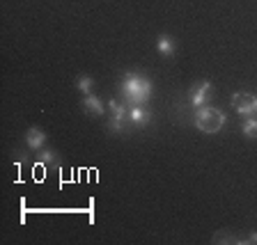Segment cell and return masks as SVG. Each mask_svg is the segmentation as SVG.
<instances>
[{
	"label": "cell",
	"instance_id": "obj_13",
	"mask_svg": "<svg viewBox=\"0 0 257 245\" xmlns=\"http://www.w3.org/2000/svg\"><path fill=\"white\" fill-rule=\"evenodd\" d=\"M124 124H126V122L110 117V122H108V131H110V133H122V131H124Z\"/></svg>",
	"mask_w": 257,
	"mask_h": 245
},
{
	"label": "cell",
	"instance_id": "obj_7",
	"mask_svg": "<svg viewBox=\"0 0 257 245\" xmlns=\"http://www.w3.org/2000/svg\"><path fill=\"white\" fill-rule=\"evenodd\" d=\"M156 51H159L163 58H172V55H175V42H172L170 35H159V39H156Z\"/></svg>",
	"mask_w": 257,
	"mask_h": 245
},
{
	"label": "cell",
	"instance_id": "obj_11",
	"mask_svg": "<svg viewBox=\"0 0 257 245\" xmlns=\"http://www.w3.org/2000/svg\"><path fill=\"white\" fill-rule=\"evenodd\" d=\"M241 133L246 135V138L255 140L257 138V117H246L243 124H241Z\"/></svg>",
	"mask_w": 257,
	"mask_h": 245
},
{
	"label": "cell",
	"instance_id": "obj_10",
	"mask_svg": "<svg viewBox=\"0 0 257 245\" xmlns=\"http://www.w3.org/2000/svg\"><path fill=\"white\" fill-rule=\"evenodd\" d=\"M128 103H119L115 99H110V110H112V117L115 119H122V122H128Z\"/></svg>",
	"mask_w": 257,
	"mask_h": 245
},
{
	"label": "cell",
	"instance_id": "obj_2",
	"mask_svg": "<svg viewBox=\"0 0 257 245\" xmlns=\"http://www.w3.org/2000/svg\"><path fill=\"white\" fill-rule=\"evenodd\" d=\"M225 122H227L225 112H220L218 108H214V106H200V108H195V115H193L195 128L202 131V133H207V135L220 133Z\"/></svg>",
	"mask_w": 257,
	"mask_h": 245
},
{
	"label": "cell",
	"instance_id": "obj_8",
	"mask_svg": "<svg viewBox=\"0 0 257 245\" xmlns=\"http://www.w3.org/2000/svg\"><path fill=\"white\" fill-rule=\"evenodd\" d=\"M83 108H85L90 115H103V103H101V99L99 96H94V94H85L83 96Z\"/></svg>",
	"mask_w": 257,
	"mask_h": 245
},
{
	"label": "cell",
	"instance_id": "obj_5",
	"mask_svg": "<svg viewBox=\"0 0 257 245\" xmlns=\"http://www.w3.org/2000/svg\"><path fill=\"white\" fill-rule=\"evenodd\" d=\"M26 144L30 147V149H35V151L44 149V144H46V133H44L42 128H37V126L28 128V133H26Z\"/></svg>",
	"mask_w": 257,
	"mask_h": 245
},
{
	"label": "cell",
	"instance_id": "obj_14",
	"mask_svg": "<svg viewBox=\"0 0 257 245\" xmlns=\"http://www.w3.org/2000/svg\"><path fill=\"white\" fill-rule=\"evenodd\" d=\"M243 243H257V231H252V234L248 236V238L243 240Z\"/></svg>",
	"mask_w": 257,
	"mask_h": 245
},
{
	"label": "cell",
	"instance_id": "obj_9",
	"mask_svg": "<svg viewBox=\"0 0 257 245\" xmlns=\"http://www.w3.org/2000/svg\"><path fill=\"white\" fill-rule=\"evenodd\" d=\"M37 165L55 167V165H58V156H55L51 149H39L37 151Z\"/></svg>",
	"mask_w": 257,
	"mask_h": 245
},
{
	"label": "cell",
	"instance_id": "obj_1",
	"mask_svg": "<svg viewBox=\"0 0 257 245\" xmlns=\"http://www.w3.org/2000/svg\"><path fill=\"white\" fill-rule=\"evenodd\" d=\"M152 90H154L152 80L143 78V76L134 74V71H128L122 80L124 99H126V103H131V106H143V103H147L152 99Z\"/></svg>",
	"mask_w": 257,
	"mask_h": 245
},
{
	"label": "cell",
	"instance_id": "obj_4",
	"mask_svg": "<svg viewBox=\"0 0 257 245\" xmlns=\"http://www.w3.org/2000/svg\"><path fill=\"white\" fill-rule=\"evenodd\" d=\"M211 90H214V85H211V80H200V83H195V85L191 87V106L193 108H200V106H207V101L211 99Z\"/></svg>",
	"mask_w": 257,
	"mask_h": 245
},
{
	"label": "cell",
	"instance_id": "obj_6",
	"mask_svg": "<svg viewBox=\"0 0 257 245\" xmlns=\"http://www.w3.org/2000/svg\"><path fill=\"white\" fill-rule=\"evenodd\" d=\"M152 119V112L143 106H131L128 108V122L136 124V126H145V124Z\"/></svg>",
	"mask_w": 257,
	"mask_h": 245
},
{
	"label": "cell",
	"instance_id": "obj_3",
	"mask_svg": "<svg viewBox=\"0 0 257 245\" xmlns=\"http://www.w3.org/2000/svg\"><path fill=\"white\" fill-rule=\"evenodd\" d=\"M232 108L243 117H255L257 115V96L250 92H234L230 99Z\"/></svg>",
	"mask_w": 257,
	"mask_h": 245
},
{
	"label": "cell",
	"instance_id": "obj_12",
	"mask_svg": "<svg viewBox=\"0 0 257 245\" xmlns=\"http://www.w3.org/2000/svg\"><path fill=\"white\" fill-rule=\"evenodd\" d=\"M76 87H78V92H83V96H85V94H92V87H94V78H90V76H80V78L76 80Z\"/></svg>",
	"mask_w": 257,
	"mask_h": 245
}]
</instances>
